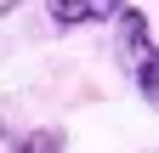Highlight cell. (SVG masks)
I'll return each instance as SVG.
<instances>
[{"mask_svg": "<svg viewBox=\"0 0 159 153\" xmlns=\"http://www.w3.org/2000/svg\"><path fill=\"white\" fill-rule=\"evenodd\" d=\"M131 0H51V23L57 28H85V23H108Z\"/></svg>", "mask_w": 159, "mask_h": 153, "instance_id": "7a4b0ae2", "label": "cell"}, {"mask_svg": "<svg viewBox=\"0 0 159 153\" xmlns=\"http://www.w3.org/2000/svg\"><path fill=\"white\" fill-rule=\"evenodd\" d=\"M114 57H119V68L131 74V85L142 91V102L153 108L159 102V46H153V34H148V17L125 6L114 17Z\"/></svg>", "mask_w": 159, "mask_h": 153, "instance_id": "6da1fadb", "label": "cell"}, {"mask_svg": "<svg viewBox=\"0 0 159 153\" xmlns=\"http://www.w3.org/2000/svg\"><path fill=\"white\" fill-rule=\"evenodd\" d=\"M17 6H23V0H0V17H6V11H17Z\"/></svg>", "mask_w": 159, "mask_h": 153, "instance_id": "277c9868", "label": "cell"}, {"mask_svg": "<svg viewBox=\"0 0 159 153\" xmlns=\"http://www.w3.org/2000/svg\"><path fill=\"white\" fill-rule=\"evenodd\" d=\"M0 142H6V113H0Z\"/></svg>", "mask_w": 159, "mask_h": 153, "instance_id": "5b68a950", "label": "cell"}, {"mask_svg": "<svg viewBox=\"0 0 159 153\" xmlns=\"http://www.w3.org/2000/svg\"><path fill=\"white\" fill-rule=\"evenodd\" d=\"M11 153H68V142H63V130H29V136H17Z\"/></svg>", "mask_w": 159, "mask_h": 153, "instance_id": "3957f363", "label": "cell"}]
</instances>
